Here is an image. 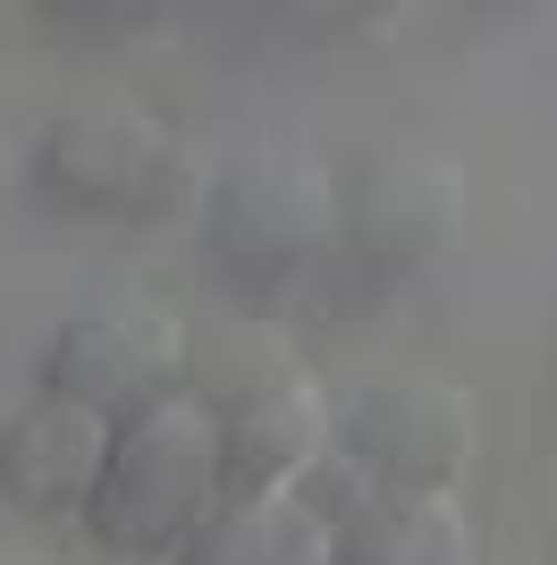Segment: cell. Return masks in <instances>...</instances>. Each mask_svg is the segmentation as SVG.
<instances>
[{"instance_id": "6da1fadb", "label": "cell", "mask_w": 557, "mask_h": 565, "mask_svg": "<svg viewBox=\"0 0 557 565\" xmlns=\"http://www.w3.org/2000/svg\"><path fill=\"white\" fill-rule=\"evenodd\" d=\"M220 498H229L220 414L195 388H169L111 423V456H102V481L76 523L111 565H169Z\"/></svg>"}, {"instance_id": "7a4b0ae2", "label": "cell", "mask_w": 557, "mask_h": 565, "mask_svg": "<svg viewBox=\"0 0 557 565\" xmlns=\"http://www.w3.org/2000/svg\"><path fill=\"white\" fill-rule=\"evenodd\" d=\"M203 254L245 305H271V296L304 287L338 254V169L304 143L237 152L203 203Z\"/></svg>"}, {"instance_id": "3957f363", "label": "cell", "mask_w": 557, "mask_h": 565, "mask_svg": "<svg viewBox=\"0 0 557 565\" xmlns=\"http://www.w3.org/2000/svg\"><path fill=\"white\" fill-rule=\"evenodd\" d=\"M25 194L76 228H161L186 212L195 169H186V143L169 136V118L136 110V102H102V110L51 118L34 136Z\"/></svg>"}, {"instance_id": "277c9868", "label": "cell", "mask_w": 557, "mask_h": 565, "mask_svg": "<svg viewBox=\"0 0 557 565\" xmlns=\"http://www.w3.org/2000/svg\"><path fill=\"white\" fill-rule=\"evenodd\" d=\"M464 161L422 136H389L364 143L338 169V254L364 279H414L464 236Z\"/></svg>"}, {"instance_id": "5b68a950", "label": "cell", "mask_w": 557, "mask_h": 565, "mask_svg": "<svg viewBox=\"0 0 557 565\" xmlns=\"http://www.w3.org/2000/svg\"><path fill=\"white\" fill-rule=\"evenodd\" d=\"M473 448H482V397L431 363L364 380L329 423V456L355 465L371 490H456Z\"/></svg>"}, {"instance_id": "8992f818", "label": "cell", "mask_w": 557, "mask_h": 565, "mask_svg": "<svg viewBox=\"0 0 557 565\" xmlns=\"http://www.w3.org/2000/svg\"><path fill=\"white\" fill-rule=\"evenodd\" d=\"M34 388L76 397V405H93L102 423H118V414H136V405L186 388V321H178V312H161V305L76 312V321L51 330Z\"/></svg>"}, {"instance_id": "52a82bcc", "label": "cell", "mask_w": 557, "mask_h": 565, "mask_svg": "<svg viewBox=\"0 0 557 565\" xmlns=\"http://www.w3.org/2000/svg\"><path fill=\"white\" fill-rule=\"evenodd\" d=\"M102 456H111V423L76 397L34 388L0 423V507L25 523H76L102 481Z\"/></svg>"}, {"instance_id": "ba28073f", "label": "cell", "mask_w": 557, "mask_h": 565, "mask_svg": "<svg viewBox=\"0 0 557 565\" xmlns=\"http://www.w3.org/2000/svg\"><path fill=\"white\" fill-rule=\"evenodd\" d=\"M329 423L338 405L322 397V380H271L254 397L220 405V465H229V498L237 490H296L304 472L329 456Z\"/></svg>"}, {"instance_id": "9c48e42d", "label": "cell", "mask_w": 557, "mask_h": 565, "mask_svg": "<svg viewBox=\"0 0 557 565\" xmlns=\"http://www.w3.org/2000/svg\"><path fill=\"white\" fill-rule=\"evenodd\" d=\"M329 565H473L456 490H364L329 515Z\"/></svg>"}, {"instance_id": "30bf717a", "label": "cell", "mask_w": 557, "mask_h": 565, "mask_svg": "<svg viewBox=\"0 0 557 565\" xmlns=\"http://www.w3.org/2000/svg\"><path fill=\"white\" fill-rule=\"evenodd\" d=\"M169 565H329V515L304 490L220 498Z\"/></svg>"}, {"instance_id": "8fae6325", "label": "cell", "mask_w": 557, "mask_h": 565, "mask_svg": "<svg viewBox=\"0 0 557 565\" xmlns=\"http://www.w3.org/2000/svg\"><path fill=\"white\" fill-rule=\"evenodd\" d=\"M304 372V347L278 330L271 312H237L220 330H186V388L220 414V405L254 397L271 380H296Z\"/></svg>"}, {"instance_id": "7c38bea8", "label": "cell", "mask_w": 557, "mask_h": 565, "mask_svg": "<svg viewBox=\"0 0 557 565\" xmlns=\"http://www.w3.org/2000/svg\"><path fill=\"white\" fill-rule=\"evenodd\" d=\"M169 0H43L51 25H69V34H136V25H153Z\"/></svg>"}, {"instance_id": "4fadbf2b", "label": "cell", "mask_w": 557, "mask_h": 565, "mask_svg": "<svg viewBox=\"0 0 557 565\" xmlns=\"http://www.w3.org/2000/svg\"><path fill=\"white\" fill-rule=\"evenodd\" d=\"M540 9H549V0H464V18H473V25H490V34H498V25L540 18Z\"/></svg>"}]
</instances>
